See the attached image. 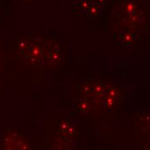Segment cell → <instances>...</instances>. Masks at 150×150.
I'll use <instances>...</instances> for the list:
<instances>
[{"label":"cell","mask_w":150,"mask_h":150,"mask_svg":"<svg viewBox=\"0 0 150 150\" xmlns=\"http://www.w3.org/2000/svg\"><path fill=\"white\" fill-rule=\"evenodd\" d=\"M78 7H79V9L80 11H82L83 13H86V12L88 11L89 7H90V4L87 2H86V1H81V2H79Z\"/></svg>","instance_id":"6da1fadb"},{"label":"cell","mask_w":150,"mask_h":150,"mask_svg":"<svg viewBox=\"0 0 150 150\" xmlns=\"http://www.w3.org/2000/svg\"><path fill=\"white\" fill-rule=\"evenodd\" d=\"M98 11H99L98 6V5L92 4V5H90V7H89L88 13H89L91 16H96L98 13Z\"/></svg>","instance_id":"7a4b0ae2"},{"label":"cell","mask_w":150,"mask_h":150,"mask_svg":"<svg viewBox=\"0 0 150 150\" xmlns=\"http://www.w3.org/2000/svg\"><path fill=\"white\" fill-rule=\"evenodd\" d=\"M105 1V0H98V2H99V3H101V4H102V3H104Z\"/></svg>","instance_id":"3957f363"}]
</instances>
